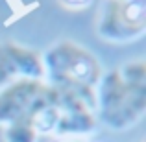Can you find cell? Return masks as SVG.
I'll return each mask as SVG.
<instances>
[{
	"label": "cell",
	"instance_id": "6da1fadb",
	"mask_svg": "<svg viewBox=\"0 0 146 142\" xmlns=\"http://www.w3.org/2000/svg\"><path fill=\"white\" fill-rule=\"evenodd\" d=\"M94 102L96 120L111 131L133 127L146 111V63L131 61L102 74Z\"/></svg>",
	"mask_w": 146,
	"mask_h": 142
},
{
	"label": "cell",
	"instance_id": "277c9868",
	"mask_svg": "<svg viewBox=\"0 0 146 142\" xmlns=\"http://www.w3.org/2000/svg\"><path fill=\"white\" fill-rule=\"evenodd\" d=\"M96 32L109 43L141 39L146 32L144 0H106L98 15Z\"/></svg>",
	"mask_w": 146,
	"mask_h": 142
},
{
	"label": "cell",
	"instance_id": "ba28073f",
	"mask_svg": "<svg viewBox=\"0 0 146 142\" xmlns=\"http://www.w3.org/2000/svg\"><path fill=\"white\" fill-rule=\"evenodd\" d=\"M59 142H80V140H76V139H63V140H59Z\"/></svg>",
	"mask_w": 146,
	"mask_h": 142
},
{
	"label": "cell",
	"instance_id": "5b68a950",
	"mask_svg": "<svg viewBox=\"0 0 146 142\" xmlns=\"http://www.w3.org/2000/svg\"><path fill=\"white\" fill-rule=\"evenodd\" d=\"M57 92V120L54 125V133L59 137H80L89 135L96 129V114L94 105L80 98L78 94L68 90H56Z\"/></svg>",
	"mask_w": 146,
	"mask_h": 142
},
{
	"label": "cell",
	"instance_id": "7a4b0ae2",
	"mask_svg": "<svg viewBox=\"0 0 146 142\" xmlns=\"http://www.w3.org/2000/svg\"><path fill=\"white\" fill-rule=\"evenodd\" d=\"M43 65L50 87L74 92L96 105L94 89L102 78V65L89 48L72 41L57 43L44 52Z\"/></svg>",
	"mask_w": 146,
	"mask_h": 142
},
{
	"label": "cell",
	"instance_id": "8992f818",
	"mask_svg": "<svg viewBox=\"0 0 146 142\" xmlns=\"http://www.w3.org/2000/svg\"><path fill=\"white\" fill-rule=\"evenodd\" d=\"M43 79L44 65L39 52L15 43H0V90L15 79Z\"/></svg>",
	"mask_w": 146,
	"mask_h": 142
},
{
	"label": "cell",
	"instance_id": "3957f363",
	"mask_svg": "<svg viewBox=\"0 0 146 142\" xmlns=\"http://www.w3.org/2000/svg\"><path fill=\"white\" fill-rule=\"evenodd\" d=\"M57 92L43 79H15L0 90V125L28 118L37 133H54Z\"/></svg>",
	"mask_w": 146,
	"mask_h": 142
},
{
	"label": "cell",
	"instance_id": "52a82bcc",
	"mask_svg": "<svg viewBox=\"0 0 146 142\" xmlns=\"http://www.w3.org/2000/svg\"><path fill=\"white\" fill-rule=\"evenodd\" d=\"M39 133L35 129V124L28 118L13 120L7 125H4V142H37Z\"/></svg>",
	"mask_w": 146,
	"mask_h": 142
}]
</instances>
